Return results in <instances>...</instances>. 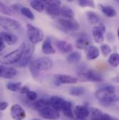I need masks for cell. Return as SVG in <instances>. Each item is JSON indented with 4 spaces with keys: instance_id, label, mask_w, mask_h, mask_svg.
<instances>
[{
    "instance_id": "obj_20",
    "label": "cell",
    "mask_w": 119,
    "mask_h": 120,
    "mask_svg": "<svg viewBox=\"0 0 119 120\" xmlns=\"http://www.w3.org/2000/svg\"><path fill=\"white\" fill-rule=\"evenodd\" d=\"M90 44V41L86 36H79L75 41V46L79 50H83L87 48Z\"/></svg>"
},
{
    "instance_id": "obj_34",
    "label": "cell",
    "mask_w": 119,
    "mask_h": 120,
    "mask_svg": "<svg viewBox=\"0 0 119 120\" xmlns=\"http://www.w3.org/2000/svg\"><path fill=\"white\" fill-rule=\"evenodd\" d=\"M0 11L6 15H11L13 13V11L11 7L7 6L1 1H0Z\"/></svg>"
},
{
    "instance_id": "obj_9",
    "label": "cell",
    "mask_w": 119,
    "mask_h": 120,
    "mask_svg": "<svg viewBox=\"0 0 119 120\" xmlns=\"http://www.w3.org/2000/svg\"><path fill=\"white\" fill-rule=\"evenodd\" d=\"M79 77L82 79V80L90 81L95 82H100L102 81V76L97 72L93 70H86L84 72L79 74Z\"/></svg>"
},
{
    "instance_id": "obj_30",
    "label": "cell",
    "mask_w": 119,
    "mask_h": 120,
    "mask_svg": "<svg viewBox=\"0 0 119 120\" xmlns=\"http://www.w3.org/2000/svg\"><path fill=\"white\" fill-rule=\"evenodd\" d=\"M109 64L114 67H117L119 66V55L118 53H113L110 55L108 58Z\"/></svg>"
},
{
    "instance_id": "obj_46",
    "label": "cell",
    "mask_w": 119,
    "mask_h": 120,
    "mask_svg": "<svg viewBox=\"0 0 119 120\" xmlns=\"http://www.w3.org/2000/svg\"><path fill=\"white\" fill-rule=\"evenodd\" d=\"M115 1H116V2H119V0H115Z\"/></svg>"
},
{
    "instance_id": "obj_47",
    "label": "cell",
    "mask_w": 119,
    "mask_h": 120,
    "mask_svg": "<svg viewBox=\"0 0 119 120\" xmlns=\"http://www.w3.org/2000/svg\"><path fill=\"white\" fill-rule=\"evenodd\" d=\"M78 120V119H77V120Z\"/></svg>"
},
{
    "instance_id": "obj_10",
    "label": "cell",
    "mask_w": 119,
    "mask_h": 120,
    "mask_svg": "<svg viewBox=\"0 0 119 120\" xmlns=\"http://www.w3.org/2000/svg\"><path fill=\"white\" fill-rule=\"evenodd\" d=\"M106 31L105 26L103 24H100L98 26H95L93 28L92 34L94 41L97 43H102L104 41V34Z\"/></svg>"
},
{
    "instance_id": "obj_41",
    "label": "cell",
    "mask_w": 119,
    "mask_h": 120,
    "mask_svg": "<svg viewBox=\"0 0 119 120\" xmlns=\"http://www.w3.org/2000/svg\"><path fill=\"white\" fill-rule=\"evenodd\" d=\"M29 87L27 85H25V86H22L20 87V93L22 94H26L29 91Z\"/></svg>"
},
{
    "instance_id": "obj_3",
    "label": "cell",
    "mask_w": 119,
    "mask_h": 120,
    "mask_svg": "<svg viewBox=\"0 0 119 120\" xmlns=\"http://www.w3.org/2000/svg\"><path fill=\"white\" fill-rule=\"evenodd\" d=\"M26 47H27L26 44L25 43H22L18 47V48L3 56L0 59V63L3 65H11L18 63V61L22 57V55Z\"/></svg>"
},
{
    "instance_id": "obj_42",
    "label": "cell",
    "mask_w": 119,
    "mask_h": 120,
    "mask_svg": "<svg viewBox=\"0 0 119 120\" xmlns=\"http://www.w3.org/2000/svg\"><path fill=\"white\" fill-rule=\"evenodd\" d=\"M8 106V103L5 101L0 102V111H4L5 110Z\"/></svg>"
},
{
    "instance_id": "obj_11",
    "label": "cell",
    "mask_w": 119,
    "mask_h": 120,
    "mask_svg": "<svg viewBox=\"0 0 119 120\" xmlns=\"http://www.w3.org/2000/svg\"><path fill=\"white\" fill-rule=\"evenodd\" d=\"M11 115L14 120H23L26 117V112L21 105L15 104L11 108Z\"/></svg>"
},
{
    "instance_id": "obj_12",
    "label": "cell",
    "mask_w": 119,
    "mask_h": 120,
    "mask_svg": "<svg viewBox=\"0 0 119 120\" xmlns=\"http://www.w3.org/2000/svg\"><path fill=\"white\" fill-rule=\"evenodd\" d=\"M55 83L57 85L62 84H75L77 82V79L70 75L57 74L55 75Z\"/></svg>"
},
{
    "instance_id": "obj_2",
    "label": "cell",
    "mask_w": 119,
    "mask_h": 120,
    "mask_svg": "<svg viewBox=\"0 0 119 120\" xmlns=\"http://www.w3.org/2000/svg\"><path fill=\"white\" fill-rule=\"evenodd\" d=\"M53 61L49 57H40L33 60L29 64V71L33 78H37L41 71H47L52 68Z\"/></svg>"
},
{
    "instance_id": "obj_33",
    "label": "cell",
    "mask_w": 119,
    "mask_h": 120,
    "mask_svg": "<svg viewBox=\"0 0 119 120\" xmlns=\"http://www.w3.org/2000/svg\"><path fill=\"white\" fill-rule=\"evenodd\" d=\"M79 6L81 7H90L95 8V2L93 0H77Z\"/></svg>"
},
{
    "instance_id": "obj_13",
    "label": "cell",
    "mask_w": 119,
    "mask_h": 120,
    "mask_svg": "<svg viewBox=\"0 0 119 120\" xmlns=\"http://www.w3.org/2000/svg\"><path fill=\"white\" fill-rule=\"evenodd\" d=\"M74 114L78 120H85L90 115L89 107L87 105H77L74 109Z\"/></svg>"
},
{
    "instance_id": "obj_21",
    "label": "cell",
    "mask_w": 119,
    "mask_h": 120,
    "mask_svg": "<svg viewBox=\"0 0 119 120\" xmlns=\"http://www.w3.org/2000/svg\"><path fill=\"white\" fill-rule=\"evenodd\" d=\"M100 55V51L98 48L94 45H90L87 50V59L88 60H96Z\"/></svg>"
},
{
    "instance_id": "obj_16",
    "label": "cell",
    "mask_w": 119,
    "mask_h": 120,
    "mask_svg": "<svg viewBox=\"0 0 119 120\" xmlns=\"http://www.w3.org/2000/svg\"><path fill=\"white\" fill-rule=\"evenodd\" d=\"M48 101H49L50 106H51L52 108H54L57 111L62 110V108L65 102V101L63 98L58 96H53Z\"/></svg>"
},
{
    "instance_id": "obj_14",
    "label": "cell",
    "mask_w": 119,
    "mask_h": 120,
    "mask_svg": "<svg viewBox=\"0 0 119 120\" xmlns=\"http://www.w3.org/2000/svg\"><path fill=\"white\" fill-rule=\"evenodd\" d=\"M17 75V71L13 67H8L3 64L0 65V78L12 79Z\"/></svg>"
},
{
    "instance_id": "obj_17",
    "label": "cell",
    "mask_w": 119,
    "mask_h": 120,
    "mask_svg": "<svg viewBox=\"0 0 119 120\" xmlns=\"http://www.w3.org/2000/svg\"><path fill=\"white\" fill-rule=\"evenodd\" d=\"M42 52L45 55H53L56 53L55 49L52 45V41L50 37H47L42 45Z\"/></svg>"
},
{
    "instance_id": "obj_39",
    "label": "cell",
    "mask_w": 119,
    "mask_h": 120,
    "mask_svg": "<svg viewBox=\"0 0 119 120\" xmlns=\"http://www.w3.org/2000/svg\"><path fill=\"white\" fill-rule=\"evenodd\" d=\"M90 120H114L113 117H112L109 115L108 114H102V116L97 118H94V119H90Z\"/></svg>"
},
{
    "instance_id": "obj_7",
    "label": "cell",
    "mask_w": 119,
    "mask_h": 120,
    "mask_svg": "<svg viewBox=\"0 0 119 120\" xmlns=\"http://www.w3.org/2000/svg\"><path fill=\"white\" fill-rule=\"evenodd\" d=\"M34 50H35V48L33 45H30L29 47H26L22 55V57L17 63V66L21 68L25 67L26 66H27L29 64L30 60L33 55Z\"/></svg>"
},
{
    "instance_id": "obj_28",
    "label": "cell",
    "mask_w": 119,
    "mask_h": 120,
    "mask_svg": "<svg viewBox=\"0 0 119 120\" xmlns=\"http://www.w3.org/2000/svg\"><path fill=\"white\" fill-rule=\"evenodd\" d=\"M50 105L49 104V101L48 100H46V99H44V98H41L38 101H37L35 103H34V108L38 110V112L42 110L43 108L47 107Z\"/></svg>"
},
{
    "instance_id": "obj_26",
    "label": "cell",
    "mask_w": 119,
    "mask_h": 120,
    "mask_svg": "<svg viewBox=\"0 0 119 120\" xmlns=\"http://www.w3.org/2000/svg\"><path fill=\"white\" fill-rule=\"evenodd\" d=\"M46 13L52 16H59L61 15V8L57 6H47L45 8Z\"/></svg>"
},
{
    "instance_id": "obj_27",
    "label": "cell",
    "mask_w": 119,
    "mask_h": 120,
    "mask_svg": "<svg viewBox=\"0 0 119 120\" xmlns=\"http://www.w3.org/2000/svg\"><path fill=\"white\" fill-rule=\"evenodd\" d=\"M31 6L37 12L42 13L45 10V5L43 2L39 0H33L30 3Z\"/></svg>"
},
{
    "instance_id": "obj_5",
    "label": "cell",
    "mask_w": 119,
    "mask_h": 120,
    "mask_svg": "<svg viewBox=\"0 0 119 120\" xmlns=\"http://www.w3.org/2000/svg\"><path fill=\"white\" fill-rule=\"evenodd\" d=\"M0 27L11 32L22 30V25L20 22L14 19L4 16H0Z\"/></svg>"
},
{
    "instance_id": "obj_31",
    "label": "cell",
    "mask_w": 119,
    "mask_h": 120,
    "mask_svg": "<svg viewBox=\"0 0 119 120\" xmlns=\"http://www.w3.org/2000/svg\"><path fill=\"white\" fill-rule=\"evenodd\" d=\"M21 87H22V83L20 82H8L6 84L7 90H10L11 91H18L20 90Z\"/></svg>"
},
{
    "instance_id": "obj_4",
    "label": "cell",
    "mask_w": 119,
    "mask_h": 120,
    "mask_svg": "<svg viewBox=\"0 0 119 120\" xmlns=\"http://www.w3.org/2000/svg\"><path fill=\"white\" fill-rule=\"evenodd\" d=\"M27 34L29 41L33 45H36L41 42L44 38L43 31L29 23L27 25Z\"/></svg>"
},
{
    "instance_id": "obj_24",
    "label": "cell",
    "mask_w": 119,
    "mask_h": 120,
    "mask_svg": "<svg viewBox=\"0 0 119 120\" xmlns=\"http://www.w3.org/2000/svg\"><path fill=\"white\" fill-rule=\"evenodd\" d=\"M61 15L67 19H73L75 15L72 10L70 7L63 6L61 8Z\"/></svg>"
},
{
    "instance_id": "obj_23",
    "label": "cell",
    "mask_w": 119,
    "mask_h": 120,
    "mask_svg": "<svg viewBox=\"0 0 119 120\" xmlns=\"http://www.w3.org/2000/svg\"><path fill=\"white\" fill-rule=\"evenodd\" d=\"M62 111L65 116L69 118H73L74 117V113L72 110V103L70 101H65L64 103V105L62 108Z\"/></svg>"
},
{
    "instance_id": "obj_6",
    "label": "cell",
    "mask_w": 119,
    "mask_h": 120,
    "mask_svg": "<svg viewBox=\"0 0 119 120\" xmlns=\"http://www.w3.org/2000/svg\"><path fill=\"white\" fill-rule=\"evenodd\" d=\"M58 23L64 30L70 31H76L80 28L79 22L74 19H59Z\"/></svg>"
},
{
    "instance_id": "obj_22",
    "label": "cell",
    "mask_w": 119,
    "mask_h": 120,
    "mask_svg": "<svg viewBox=\"0 0 119 120\" xmlns=\"http://www.w3.org/2000/svg\"><path fill=\"white\" fill-rule=\"evenodd\" d=\"M82 58L81 54L77 51L71 52L68 54L66 57V60L69 64H76L78 63Z\"/></svg>"
},
{
    "instance_id": "obj_32",
    "label": "cell",
    "mask_w": 119,
    "mask_h": 120,
    "mask_svg": "<svg viewBox=\"0 0 119 120\" xmlns=\"http://www.w3.org/2000/svg\"><path fill=\"white\" fill-rule=\"evenodd\" d=\"M20 11L22 15H23L24 16H25L28 19L31 20H33L35 19V16H34L33 13H32V11L30 10L29 8H28L27 7H22Z\"/></svg>"
},
{
    "instance_id": "obj_15",
    "label": "cell",
    "mask_w": 119,
    "mask_h": 120,
    "mask_svg": "<svg viewBox=\"0 0 119 120\" xmlns=\"http://www.w3.org/2000/svg\"><path fill=\"white\" fill-rule=\"evenodd\" d=\"M0 37L4 42L8 45H13L18 42V37L14 34L7 31H2L0 33Z\"/></svg>"
},
{
    "instance_id": "obj_35",
    "label": "cell",
    "mask_w": 119,
    "mask_h": 120,
    "mask_svg": "<svg viewBox=\"0 0 119 120\" xmlns=\"http://www.w3.org/2000/svg\"><path fill=\"white\" fill-rule=\"evenodd\" d=\"M89 110L90 113V118L91 119L100 117L103 114L102 112L100 109L96 108H90Z\"/></svg>"
},
{
    "instance_id": "obj_44",
    "label": "cell",
    "mask_w": 119,
    "mask_h": 120,
    "mask_svg": "<svg viewBox=\"0 0 119 120\" xmlns=\"http://www.w3.org/2000/svg\"><path fill=\"white\" fill-rule=\"evenodd\" d=\"M1 116H2V114H1V112H0V117H1Z\"/></svg>"
},
{
    "instance_id": "obj_8",
    "label": "cell",
    "mask_w": 119,
    "mask_h": 120,
    "mask_svg": "<svg viewBox=\"0 0 119 120\" xmlns=\"http://www.w3.org/2000/svg\"><path fill=\"white\" fill-rule=\"evenodd\" d=\"M40 115L45 119L49 120H57L60 117L59 111L54 110L51 106L48 105L39 111Z\"/></svg>"
},
{
    "instance_id": "obj_48",
    "label": "cell",
    "mask_w": 119,
    "mask_h": 120,
    "mask_svg": "<svg viewBox=\"0 0 119 120\" xmlns=\"http://www.w3.org/2000/svg\"></svg>"
},
{
    "instance_id": "obj_36",
    "label": "cell",
    "mask_w": 119,
    "mask_h": 120,
    "mask_svg": "<svg viewBox=\"0 0 119 120\" xmlns=\"http://www.w3.org/2000/svg\"><path fill=\"white\" fill-rule=\"evenodd\" d=\"M101 51L102 53L104 55L105 57H107L112 52V48L109 45L104 44L101 46Z\"/></svg>"
},
{
    "instance_id": "obj_38",
    "label": "cell",
    "mask_w": 119,
    "mask_h": 120,
    "mask_svg": "<svg viewBox=\"0 0 119 120\" xmlns=\"http://www.w3.org/2000/svg\"><path fill=\"white\" fill-rule=\"evenodd\" d=\"M26 95H27V98H28L29 100H30V101H36V100L37 99V98H38V94H37V93H36V91H31V90H29V91L26 94Z\"/></svg>"
},
{
    "instance_id": "obj_25",
    "label": "cell",
    "mask_w": 119,
    "mask_h": 120,
    "mask_svg": "<svg viewBox=\"0 0 119 120\" xmlns=\"http://www.w3.org/2000/svg\"><path fill=\"white\" fill-rule=\"evenodd\" d=\"M86 15L87 20L91 25H97V23L100 22V18L95 12L91 11H87L86 13Z\"/></svg>"
},
{
    "instance_id": "obj_40",
    "label": "cell",
    "mask_w": 119,
    "mask_h": 120,
    "mask_svg": "<svg viewBox=\"0 0 119 120\" xmlns=\"http://www.w3.org/2000/svg\"><path fill=\"white\" fill-rule=\"evenodd\" d=\"M23 6L22 5H20V4H14L11 6V8L12 9V11H20V9L22 8Z\"/></svg>"
},
{
    "instance_id": "obj_18",
    "label": "cell",
    "mask_w": 119,
    "mask_h": 120,
    "mask_svg": "<svg viewBox=\"0 0 119 120\" xmlns=\"http://www.w3.org/2000/svg\"><path fill=\"white\" fill-rule=\"evenodd\" d=\"M57 47L61 52L68 54L72 51V45L65 41H58L57 42Z\"/></svg>"
},
{
    "instance_id": "obj_19",
    "label": "cell",
    "mask_w": 119,
    "mask_h": 120,
    "mask_svg": "<svg viewBox=\"0 0 119 120\" xmlns=\"http://www.w3.org/2000/svg\"><path fill=\"white\" fill-rule=\"evenodd\" d=\"M99 8L101 10V11L107 17L109 18H114L116 15V10L111 6L107 5H103V4H99L98 5Z\"/></svg>"
},
{
    "instance_id": "obj_29",
    "label": "cell",
    "mask_w": 119,
    "mask_h": 120,
    "mask_svg": "<svg viewBox=\"0 0 119 120\" xmlns=\"http://www.w3.org/2000/svg\"><path fill=\"white\" fill-rule=\"evenodd\" d=\"M85 89L83 87H71L70 90V94L72 96H79L84 94Z\"/></svg>"
},
{
    "instance_id": "obj_37",
    "label": "cell",
    "mask_w": 119,
    "mask_h": 120,
    "mask_svg": "<svg viewBox=\"0 0 119 120\" xmlns=\"http://www.w3.org/2000/svg\"><path fill=\"white\" fill-rule=\"evenodd\" d=\"M43 4H46L47 6H59L61 5L60 0H39Z\"/></svg>"
},
{
    "instance_id": "obj_1",
    "label": "cell",
    "mask_w": 119,
    "mask_h": 120,
    "mask_svg": "<svg viewBox=\"0 0 119 120\" xmlns=\"http://www.w3.org/2000/svg\"><path fill=\"white\" fill-rule=\"evenodd\" d=\"M116 89L113 85H107L96 91L95 97L103 104L110 105L119 101V97L115 94Z\"/></svg>"
},
{
    "instance_id": "obj_43",
    "label": "cell",
    "mask_w": 119,
    "mask_h": 120,
    "mask_svg": "<svg viewBox=\"0 0 119 120\" xmlns=\"http://www.w3.org/2000/svg\"><path fill=\"white\" fill-rule=\"evenodd\" d=\"M4 48H5V43L0 37V53L4 50Z\"/></svg>"
},
{
    "instance_id": "obj_45",
    "label": "cell",
    "mask_w": 119,
    "mask_h": 120,
    "mask_svg": "<svg viewBox=\"0 0 119 120\" xmlns=\"http://www.w3.org/2000/svg\"><path fill=\"white\" fill-rule=\"evenodd\" d=\"M66 1H72L73 0H66Z\"/></svg>"
}]
</instances>
